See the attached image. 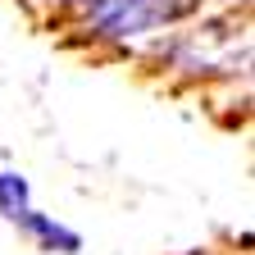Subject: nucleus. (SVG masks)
<instances>
[{
	"instance_id": "obj_2",
	"label": "nucleus",
	"mask_w": 255,
	"mask_h": 255,
	"mask_svg": "<svg viewBox=\"0 0 255 255\" xmlns=\"http://www.w3.org/2000/svg\"><path fill=\"white\" fill-rule=\"evenodd\" d=\"M14 228L37 246L41 255H78V251H82V233L69 228V223H59L55 214H41L37 205H32L27 214H18Z\"/></svg>"
},
{
	"instance_id": "obj_3",
	"label": "nucleus",
	"mask_w": 255,
	"mask_h": 255,
	"mask_svg": "<svg viewBox=\"0 0 255 255\" xmlns=\"http://www.w3.org/2000/svg\"><path fill=\"white\" fill-rule=\"evenodd\" d=\"M32 210V182L18 169H0V219L18 223V214Z\"/></svg>"
},
{
	"instance_id": "obj_1",
	"label": "nucleus",
	"mask_w": 255,
	"mask_h": 255,
	"mask_svg": "<svg viewBox=\"0 0 255 255\" xmlns=\"http://www.w3.org/2000/svg\"><path fill=\"white\" fill-rule=\"evenodd\" d=\"M173 14V0H96L87 9V32L101 41H123L159 27Z\"/></svg>"
}]
</instances>
